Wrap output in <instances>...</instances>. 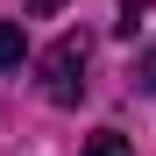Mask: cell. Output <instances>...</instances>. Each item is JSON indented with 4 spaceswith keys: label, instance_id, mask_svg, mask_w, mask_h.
Instances as JSON below:
<instances>
[{
    "label": "cell",
    "instance_id": "2",
    "mask_svg": "<svg viewBox=\"0 0 156 156\" xmlns=\"http://www.w3.org/2000/svg\"><path fill=\"white\" fill-rule=\"evenodd\" d=\"M29 57V36H21V21H0V71H14Z\"/></svg>",
    "mask_w": 156,
    "mask_h": 156
},
{
    "label": "cell",
    "instance_id": "5",
    "mask_svg": "<svg viewBox=\"0 0 156 156\" xmlns=\"http://www.w3.org/2000/svg\"><path fill=\"white\" fill-rule=\"evenodd\" d=\"M142 85H149V92H156V57H149V64H142Z\"/></svg>",
    "mask_w": 156,
    "mask_h": 156
},
{
    "label": "cell",
    "instance_id": "3",
    "mask_svg": "<svg viewBox=\"0 0 156 156\" xmlns=\"http://www.w3.org/2000/svg\"><path fill=\"white\" fill-rule=\"evenodd\" d=\"M78 156H135V142H128V135H114V128H99V135L78 149Z\"/></svg>",
    "mask_w": 156,
    "mask_h": 156
},
{
    "label": "cell",
    "instance_id": "1",
    "mask_svg": "<svg viewBox=\"0 0 156 156\" xmlns=\"http://www.w3.org/2000/svg\"><path fill=\"white\" fill-rule=\"evenodd\" d=\"M85 64H92V50H85V36H57L43 50V92L57 99V107H78V92H85Z\"/></svg>",
    "mask_w": 156,
    "mask_h": 156
},
{
    "label": "cell",
    "instance_id": "4",
    "mask_svg": "<svg viewBox=\"0 0 156 156\" xmlns=\"http://www.w3.org/2000/svg\"><path fill=\"white\" fill-rule=\"evenodd\" d=\"M64 7V0H29V14H57Z\"/></svg>",
    "mask_w": 156,
    "mask_h": 156
}]
</instances>
